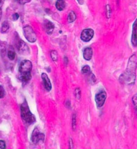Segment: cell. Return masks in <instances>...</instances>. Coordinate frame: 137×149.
Segmentation results:
<instances>
[{"instance_id":"obj_1","label":"cell","mask_w":137,"mask_h":149,"mask_svg":"<svg viewBox=\"0 0 137 149\" xmlns=\"http://www.w3.org/2000/svg\"><path fill=\"white\" fill-rule=\"evenodd\" d=\"M137 68L136 57L135 54L132 55L128 61L127 67L125 72L122 74L119 78L121 84L133 85L136 79V70Z\"/></svg>"},{"instance_id":"obj_2","label":"cell","mask_w":137,"mask_h":149,"mask_svg":"<svg viewBox=\"0 0 137 149\" xmlns=\"http://www.w3.org/2000/svg\"><path fill=\"white\" fill-rule=\"evenodd\" d=\"M21 114L23 121L27 125H31L35 122V117L31 113L26 101L21 105Z\"/></svg>"},{"instance_id":"obj_3","label":"cell","mask_w":137,"mask_h":149,"mask_svg":"<svg viewBox=\"0 0 137 149\" xmlns=\"http://www.w3.org/2000/svg\"><path fill=\"white\" fill-rule=\"evenodd\" d=\"M23 31L24 36L28 42L34 43L36 41L37 36L32 27L30 26H25L24 27Z\"/></svg>"},{"instance_id":"obj_4","label":"cell","mask_w":137,"mask_h":149,"mask_svg":"<svg viewBox=\"0 0 137 149\" xmlns=\"http://www.w3.org/2000/svg\"><path fill=\"white\" fill-rule=\"evenodd\" d=\"M107 98V93L105 91L101 90L96 94L95 101L97 108H100L103 107Z\"/></svg>"},{"instance_id":"obj_5","label":"cell","mask_w":137,"mask_h":149,"mask_svg":"<svg viewBox=\"0 0 137 149\" xmlns=\"http://www.w3.org/2000/svg\"><path fill=\"white\" fill-rule=\"evenodd\" d=\"M94 32L92 29H84L81 33L80 38L85 42H88L90 41L94 36Z\"/></svg>"},{"instance_id":"obj_6","label":"cell","mask_w":137,"mask_h":149,"mask_svg":"<svg viewBox=\"0 0 137 149\" xmlns=\"http://www.w3.org/2000/svg\"><path fill=\"white\" fill-rule=\"evenodd\" d=\"M44 139H45L44 134L41 133L37 127L35 128L32 133V136H31L32 141L34 143H37L40 141H43Z\"/></svg>"},{"instance_id":"obj_7","label":"cell","mask_w":137,"mask_h":149,"mask_svg":"<svg viewBox=\"0 0 137 149\" xmlns=\"http://www.w3.org/2000/svg\"><path fill=\"white\" fill-rule=\"evenodd\" d=\"M32 68V64L31 61L28 60H23L20 65L19 71L21 73L31 72Z\"/></svg>"},{"instance_id":"obj_8","label":"cell","mask_w":137,"mask_h":149,"mask_svg":"<svg viewBox=\"0 0 137 149\" xmlns=\"http://www.w3.org/2000/svg\"><path fill=\"white\" fill-rule=\"evenodd\" d=\"M18 50H19L20 53L23 55H28L30 52L28 46L22 40H20L18 42Z\"/></svg>"},{"instance_id":"obj_9","label":"cell","mask_w":137,"mask_h":149,"mask_svg":"<svg viewBox=\"0 0 137 149\" xmlns=\"http://www.w3.org/2000/svg\"><path fill=\"white\" fill-rule=\"evenodd\" d=\"M131 43L134 46H137V18L135 19L132 24Z\"/></svg>"},{"instance_id":"obj_10","label":"cell","mask_w":137,"mask_h":149,"mask_svg":"<svg viewBox=\"0 0 137 149\" xmlns=\"http://www.w3.org/2000/svg\"><path fill=\"white\" fill-rule=\"evenodd\" d=\"M41 77L43 80L45 89L48 91H50L52 89V84L47 74L46 73H42L41 75Z\"/></svg>"},{"instance_id":"obj_11","label":"cell","mask_w":137,"mask_h":149,"mask_svg":"<svg viewBox=\"0 0 137 149\" xmlns=\"http://www.w3.org/2000/svg\"><path fill=\"white\" fill-rule=\"evenodd\" d=\"M43 26L46 32L48 35H50L53 33V31L54 30V25L52 22L48 20H45Z\"/></svg>"},{"instance_id":"obj_12","label":"cell","mask_w":137,"mask_h":149,"mask_svg":"<svg viewBox=\"0 0 137 149\" xmlns=\"http://www.w3.org/2000/svg\"><path fill=\"white\" fill-rule=\"evenodd\" d=\"M93 56V49L91 47H86L83 51V57L86 60L89 61Z\"/></svg>"},{"instance_id":"obj_13","label":"cell","mask_w":137,"mask_h":149,"mask_svg":"<svg viewBox=\"0 0 137 149\" xmlns=\"http://www.w3.org/2000/svg\"><path fill=\"white\" fill-rule=\"evenodd\" d=\"M31 79V72H22L21 73L20 79L24 83H28Z\"/></svg>"},{"instance_id":"obj_14","label":"cell","mask_w":137,"mask_h":149,"mask_svg":"<svg viewBox=\"0 0 137 149\" xmlns=\"http://www.w3.org/2000/svg\"><path fill=\"white\" fill-rule=\"evenodd\" d=\"M56 8L59 11H63L65 7H66V3L64 0H57L56 2Z\"/></svg>"},{"instance_id":"obj_15","label":"cell","mask_w":137,"mask_h":149,"mask_svg":"<svg viewBox=\"0 0 137 149\" xmlns=\"http://www.w3.org/2000/svg\"><path fill=\"white\" fill-rule=\"evenodd\" d=\"M7 51V44L6 42H0V54L1 56H4L6 55Z\"/></svg>"},{"instance_id":"obj_16","label":"cell","mask_w":137,"mask_h":149,"mask_svg":"<svg viewBox=\"0 0 137 149\" xmlns=\"http://www.w3.org/2000/svg\"><path fill=\"white\" fill-rule=\"evenodd\" d=\"M76 15L75 13L73 11H71L67 16V21L69 23H72L74 22L76 20Z\"/></svg>"},{"instance_id":"obj_17","label":"cell","mask_w":137,"mask_h":149,"mask_svg":"<svg viewBox=\"0 0 137 149\" xmlns=\"http://www.w3.org/2000/svg\"><path fill=\"white\" fill-rule=\"evenodd\" d=\"M9 24L7 22H4L1 25V32L3 33H4L6 32H7L8 31V30L9 29Z\"/></svg>"},{"instance_id":"obj_18","label":"cell","mask_w":137,"mask_h":149,"mask_svg":"<svg viewBox=\"0 0 137 149\" xmlns=\"http://www.w3.org/2000/svg\"><path fill=\"white\" fill-rule=\"evenodd\" d=\"M82 72L84 74H90V72H91V68H90V67L88 65H85L82 68Z\"/></svg>"},{"instance_id":"obj_19","label":"cell","mask_w":137,"mask_h":149,"mask_svg":"<svg viewBox=\"0 0 137 149\" xmlns=\"http://www.w3.org/2000/svg\"><path fill=\"white\" fill-rule=\"evenodd\" d=\"M50 56L52 59L54 61H57V59H58V54L57 53L56 50H52L50 52Z\"/></svg>"},{"instance_id":"obj_20","label":"cell","mask_w":137,"mask_h":149,"mask_svg":"<svg viewBox=\"0 0 137 149\" xmlns=\"http://www.w3.org/2000/svg\"><path fill=\"white\" fill-rule=\"evenodd\" d=\"M132 101L136 113H137V94H135L132 98Z\"/></svg>"},{"instance_id":"obj_21","label":"cell","mask_w":137,"mask_h":149,"mask_svg":"<svg viewBox=\"0 0 137 149\" xmlns=\"http://www.w3.org/2000/svg\"><path fill=\"white\" fill-rule=\"evenodd\" d=\"M15 53L13 50H9L8 52V57L11 60H14L15 58Z\"/></svg>"},{"instance_id":"obj_22","label":"cell","mask_w":137,"mask_h":149,"mask_svg":"<svg viewBox=\"0 0 137 149\" xmlns=\"http://www.w3.org/2000/svg\"><path fill=\"white\" fill-rule=\"evenodd\" d=\"M76 127V116L75 114L73 115L72 117V128L73 130H75Z\"/></svg>"},{"instance_id":"obj_23","label":"cell","mask_w":137,"mask_h":149,"mask_svg":"<svg viewBox=\"0 0 137 149\" xmlns=\"http://www.w3.org/2000/svg\"><path fill=\"white\" fill-rule=\"evenodd\" d=\"M106 15L107 17L108 18H110V16H111V8H110V5H107L106 7Z\"/></svg>"},{"instance_id":"obj_24","label":"cell","mask_w":137,"mask_h":149,"mask_svg":"<svg viewBox=\"0 0 137 149\" xmlns=\"http://www.w3.org/2000/svg\"><path fill=\"white\" fill-rule=\"evenodd\" d=\"M75 95L76 97V98L78 100L80 99V96H81V91H80V88H76L75 90Z\"/></svg>"},{"instance_id":"obj_25","label":"cell","mask_w":137,"mask_h":149,"mask_svg":"<svg viewBox=\"0 0 137 149\" xmlns=\"http://www.w3.org/2000/svg\"><path fill=\"white\" fill-rule=\"evenodd\" d=\"M5 95V90L3 86H0V98H2L4 97Z\"/></svg>"},{"instance_id":"obj_26","label":"cell","mask_w":137,"mask_h":149,"mask_svg":"<svg viewBox=\"0 0 137 149\" xmlns=\"http://www.w3.org/2000/svg\"><path fill=\"white\" fill-rule=\"evenodd\" d=\"M6 144L3 140H0V148H6Z\"/></svg>"},{"instance_id":"obj_27","label":"cell","mask_w":137,"mask_h":149,"mask_svg":"<svg viewBox=\"0 0 137 149\" xmlns=\"http://www.w3.org/2000/svg\"><path fill=\"white\" fill-rule=\"evenodd\" d=\"M18 2L21 4H25L31 1V0H17Z\"/></svg>"},{"instance_id":"obj_28","label":"cell","mask_w":137,"mask_h":149,"mask_svg":"<svg viewBox=\"0 0 137 149\" xmlns=\"http://www.w3.org/2000/svg\"><path fill=\"white\" fill-rule=\"evenodd\" d=\"M19 14H17V13H15V14H14L13 15H12V18H13V21H17L18 18H19Z\"/></svg>"},{"instance_id":"obj_29","label":"cell","mask_w":137,"mask_h":149,"mask_svg":"<svg viewBox=\"0 0 137 149\" xmlns=\"http://www.w3.org/2000/svg\"><path fill=\"white\" fill-rule=\"evenodd\" d=\"M4 1H5V0H0V8L3 7V6L4 3Z\"/></svg>"},{"instance_id":"obj_30","label":"cell","mask_w":137,"mask_h":149,"mask_svg":"<svg viewBox=\"0 0 137 149\" xmlns=\"http://www.w3.org/2000/svg\"><path fill=\"white\" fill-rule=\"evenodd\" d=\"M69 142H70V146H71V147H70V148H73V141H72V139H71Z\"/></svg>"},{"instance_id":"obj_31","label":"cell","mask_w":137,"mask_h":149,"mask_svg":"<svg viewBox=\"0 0 137 149\" xmlns=\"http://www.w3.org/2000/svg\"><path fill=\"white\" fill-rule=\"evenodd\" d=\"M78 3H79L80 5L83 4V3H84L83 0H78Z\"/></svg>"},{"instance_id":"obj_32","label":"cell","mask_w":137,"mask_h":149,"mask_svg":"<svg viewBox=\"0 0 137 149\" xmlns=\"http://www.w3.org/2000/svg\"><path fill=\"white\" fill-rule=\"evenodd\" d=\"M1 18H2V11L1 8H0V20L1 19Z\"/></svg>"},{"instance_id":"obj_33","label":"cell","mask_w":137,"mask_h":149,"mask_svg":"<svg viewBox=\"0 0 137 149\" xmlns=\"http://www.w3.org/2000/svg\"><path fill=\"white\" fill-rule=\"evenodd\" d=\"M120 0H116L117 3V5H119V3H120Z\"/></svg>"}]
</instances>
